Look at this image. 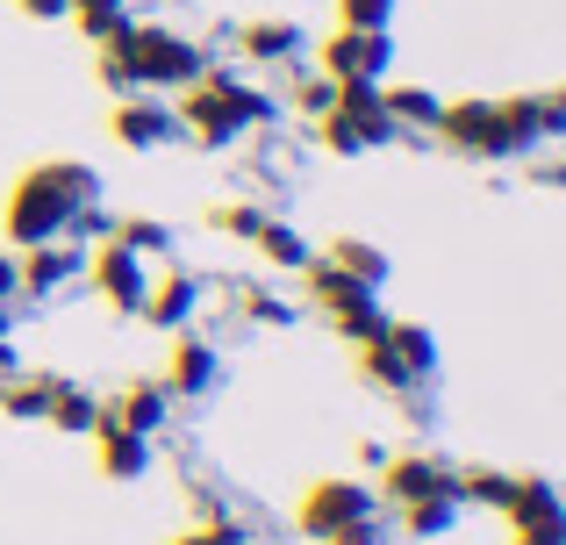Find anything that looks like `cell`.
Wrapping results in <instances>:
<instances>
[{"label":"cell","instance_id":"6da1fadb","mask_svg":"<svg viewBox=\"0 0 566 545\" xmlns=\"http://www.w3.org/2000/svg\"><path fill=\"white\" fill-rule=\"evenodd\" d=\"M208 72V51L180 29L158 22H129L115 43H101V80L115 94H137V86H193Z\"/></svg>","mask_w":566,"mask_h":545},{"label":"cell","instance_id":"7a4b0ae2","mask_svg":"<svg viewBox=\"0 0 566 545\" xmlns=\"http://www.w3.org/2000/svg\"><path fill=\"white\" fill-rule=\"evenodd\" d=\"M101 195V180H94V166H36V172H22L14 180V195H8V238L22 244H51V238H65L72 230V216L86 209V201Z\"/></svg>","mask_w":566,"mask_h":545},{"label":"cell","instance_id":"3957f363","mask_svg":"<svg viewBox=\"0 0 566 545\" xmlns=\"http://www.w3.org/2000/svg\"><path fill=\"white\" fill-rule=\"evenodd\" d=\"M438 144H452V151H467V158H524L531 144H545V129H538V108H531V94H516V101H444V115H438V129H430Z\"/></svg>","mask_w":566,"mask_h":545},{"label":"cell","instance_id":"277c9868","mask_svg":"<svg viewBox=\"0 0 566 545\" xmlns=\"http://www.w3.org/2000/svg\"><path fill=\"white\" fill-rule=\"evenodd\" d=\"M180 129L187 137H201L208 151H222V144H237L244 129L273 123V94H259V86H244L237 72H201L193 86H180Z\"/></svg>","mask_w":566,"mask_h":545},{"label":"cell","instance_id":"5b68a950","mask_svg":"<svg viewBox=\"0 0 566 545\" xmlns=\"http://www.w3.org/2000/svg\"><path fill=\"white\" fill-rule=\"evenodd\" d=\"M308 302L331 316V331H345L352 345H374V337L387 331V316H380V287H366V280H352V273H337L331 259H308Z\"/></svg>","mask_w":566,"mask_h":545},{"label":"cell","instance_id":"8992f818","mask_svg":"<svg viewBox=\"0 0 566 545\" xmlns=\"http://www.w3.org/2000/svg\"><path fill=\"white\" fill-rule=\"evenodd\" d=\"M323 80H387V65H395V36L387 29H331L316 51Z\"/></svg>","mask_w":566,"mask_h":545},{"label":"cell","instance_id":"52a82bcc","mask_svg":"<svg viewBox=\"0 0 566 545\" xmlns=\"http://www.w3.org/2000/svg\"><path fill=\"white\" fill-rule=\"evenodd\" d=\"M366 517H380V495L366 489V481H316L308 503H302V532L308 538H337V532H352V524H366Z\"/></svg>","mask_w":566,"mask_h":545},{"label":"cell","instance_id":"ba28073f","mask_svg":"<svg viewBox=\"0 0 566 545\" xmlns=\"http://www.w3.org/2000/svg\"><path fill=\"white\" fill-rule=\"evenodd\" d=\"M86 280H94V294L108 308H123V316H137L144 308V287H151V259H137L129 244H101V252H86Z\"/></svg>","mask_w":566,"mask_h":545},{"label":"cell","instance_id":"9c48e42d","mask_svg":"<svg viewBox=\"0 0 566 545\" xmlns=\"http://www.w3.org/2000/svg\"><path fill=\"white\" fill-rule=\"evenodd\" d=\"M94 446H101V474L108 481H137L144 467H151V438L129 431L108 402H101V417H94Z\"/></svg>","mask_w":566,"mask_h":545},{"label":"cell","instance_id":"30bf717a","mask_svg":"<svg viewBox=\"0 0 566 545\" xmlns=\"http://www.w3.org/2000/svg\"><path fill=\"white\" fill-rule=\"evenodd\" d=\"M380 467H387V481H380L387 503H401V510L423 503V495H459V474L444 460H423V452H409V460H380Z\"/></svg>","mask_w":566,"mask_h":545},{"label":"cell","instance_id":"8fae6325","mask_svg":"<svg viewBox=\"0 0 566 545\" xmlns=\"http://www.w3.org/2000/svg\"><path fill=\"white\" fill-rule=\"evenodd\" d=\"M80 273H86V252H80V244H65V238L29 244V259H14V280H22L29 294H57L65 280H80Z\"/></svg>","mask_w":566,"mask_h":545},{"label":"cell","instance_id":"7c38bea8","mask_svg":"<svg viewBox=\"0 0 566 545\" xmlns=\"http://www.w3.org/2000/svg\"><path fill=\"white\" fill-rule=\"evenodd\" d=\"M237 51L251 57V65H294V57L308 51L302 22H287V14H259V22L237 29Z\"/></svg>","mask_w":566,"mask_h":545},{"label":"cell","instance_id":"4fadbf2b","mask_svg":"<svg viewBox=\"0 0 566 545\" xmlns=\"http://www.w3.org/2000/svg\"><path fill=\"white\" fill-rule=\"evenodd\" d=\"M180 137V115L166 108V101H137L129 94L123 108H115V144H129V151H158V144Z\"/></svg>","mask_w":566,"mask_h":545},{"label":"cell","instance_id":"5bb4252c","mask_svg":"<svg viewBox=\"0 0 566 545\" xmlns=\"http://www.w3.org/2000/svg\"><path fill=\"white\" fill-rule=\"evenodd\" d=\"M201 294H208V287H201L193 273H166L158 287H144V308H137V316L158 323V331H187L193 308H201Z\"/></svg>","mask_w":566,"mask_h":545},{"label":"cell","instance_id":"9a60e30c","mask_svg":"<svg viewBox=\"0 0 566 545\" xmlns=\"http://www.w3.org/2000/svg\"><path fill=\"white\" fill-rule=\"evenodd\" d=\"M216 380H222V352L208 345V337H180L172 359H166V388L172 395H208Z\"/></svg>","mask_w":566,"mask_h":545},{"label":"cell","instance_id":"2e32d148","mask_svg":"<svg viewBox=\"0 0 566 545\" xmlns=\"http://www.w3.org/2000/svg\"><path fill=\"white\" fill-rule=\"evenodd\" d=\"M502 517H510L516 532H538V524H566V495L553 489V481L524 474V481H516V495H510V510H502Z\"/></svg>","mask_w":566,"mask_h":545},{"label":"cell","instance_id":"e0dca14e","mask_svg":"<svg viewBox=\"0 0 566 545\" xmlns=\"http://www.w3.org/2000/svg\"><path fill=\"white\" fill-rule=\"evenodd\" d=\"M115 417H123L129 431L158 438V431H166V417H172V388H166V380H137V388H123V402H115Z\"/></svg>","mask_w":566,"mask_h":545},{"label":"cell","instance_id":"ac0fdd59","mask_svg":"<svg viewBox=\"0 0 566 545\" xmlns=\"http://www.w3.org/2000/svg\"><path fill=\"white\" fill-rule=\"evenodd\" d=\"M387 115H395L401 137H430L444 115V94H430V86H387Z\"/></svg>","mask_w":566,"mask_h":545},{"label":"cell","instance_id":"d6986e66","mask_svg":"<svg viewBox=\"0 0 566 545\" xmlns=\"http://www.w3.org/2000/svg\"><path fill=\"white\" fill-rule=\"evenodd\" d=\"M359 374H366V388L395 395V402H401V395H416V388H423V380H416L409 366L395 359V345H387V331L374 337V345H359Z\"/></svg>","mask_w":566,"mask_h":545},{"label":"cell","instance_id":"ffe728a7","mask_svg":"<svg viewBox=\"0 0 566 545\" xmlns=\"http://www.w3.org/2000/svg\"><path fill=\"white\" fill-rule=\"evenodd\" d=\"M251 244H259V259H265V266H280V273H302L308 259H316V244H308L294 223H280V216H265Z\"/></svg>","mask_w":566,"mask_h":545},{"label":"cell","instance_id":"44dd1931","mask_svg":"<svg viewBox=\"0 0 566 545\" xmlns=\"http://www.w3.org/2000/svg\"><path fill=\"white\" fill-rule=\"evenodd\" d=\"M51 388H57V374H8V380H0V409H8L14 423H43Z\"/></svg>","mask_w":566,"mask_h":545},{"label":"cell","instance_id":"7402d4cb","mask_svg":"<svg viewBox=\"0 0 566 545\" xmlns=\"http://www.w3.org/2000/svg\"><path fill=\"white\" fill-rule=\"evenodd\" d=\"M323 259H331L337 273L366 280V287H387V273H395V266H387V252H380V244H366V238H331V252H323Z\"/></svg>","mask_w":566,"mask_h":545},{"label":"cell","instance_id":"603a6c76","mask_svg":"<svg viewBox=\"0 0 566 545\" xmlns=\"http://www.w3.org/2000/svg\"><path fill=\"white\" fill-rule=\"evenodd\" d=\"M72 22H80V36L86 43H115L129 29V0H72Z\"/></svg>","mask_w":566,"mask_h":545},{"label":"cell","instance_id":"cb8c5ba5","mask_svg":"<svg viewBox=\"0 0 566 545\" xmlns=\"http://www.w3.org/2000/svg\"><path fill=\"white\" fill-rule=\"evenodd\" d=\"M387 345H395V359L409 366L416 380H430V374H438V337H430L423 323H387Z\"/></svg>","mask_w":566,"mask_h":545},{"label":"cell","instance_id":"d4e9b609","mask_svg":"<svg viewBox=\"0 0 566 545\" xmlns=\"http://www.w3.org/2000/svg\"><path fill=\"white\" fill-rule=\"evenodd\" d=\"M94 417H101V402L86 388H72V380H57V388H51V409H43L51 431H94Z\"/></svg>","mask_w":566,"mask_h":545},{"label":"cell","instance_id":"484cf974","mask_svg":"<svg viewBox=\"0 0 566 545\" xmlns=\"http://www.w3.org/2000/svg\"><path fill=\"white\" fill-rule=\"evenodd\" d=\"M510 495H516V474H502V467H467V474H459V503L510 510Z\"/></svg>","mask_w":566,"mask_h":545},{"label":"cell","instance_id":"4316f807","mask_svg":"<svg viewBox=\"0 0 566 545\" xmlns=\"http://www.w3.org/2000/svg\"><path fill=\"white\" fill-rule=\"evenodd\" d=\"M115 244H129L137 259H166L172 252V223H158V216H129V223H115Z\"/></svg>","mask_w":566,"mask_h":545},{"label":"cell","instance_id":"83f0119b","mask_svg":"<svg viewBox=\"0 0 566 545\" xmlns=\"http://www.w3.org/2000/svg\"><path fill=\"white\" fill-rule=\"evenodd\" d=\"M316 144H323V151H337V158H359V151H374V144H366V129L359 123H352V115H316Z\"/></svg>","mask_w":566,"mask_h":545},{"label":"cell","instance_id":"f1b7e54d","mask_svg":"<svg viewBox=\"0 0 566 545\" xmlns=\"http://www.w3.org/2000/svg\"><path fill=\"white\" fill-rule=\"evenodd\" d=\"M265 216H273V209H259V201H222V209H208V230H222V238H244V244H251Z\"/></svg>","mask_w":566,"mask_h":545},{"label":"cell","instance_id":"f546056e","mask_svg":"<svg viewBox=\"0 0 566 545\" xmlns=\"http://www.w3.org/2000/svg\"><path fill=\"white\" fill-rule=\"evenodd\" d=\"M452 517H459V495H423V503H409V538L452 532Z\"/></svg>","mask_w":566,"mask_h":545},{"label":"cell","instance_id":"4dcf8cb0","mask_svg":"<svg viewBox=\"0 0 566 545\" xmlns=\"http://www.w3.org/2000/svg\"><path fill=\"white\" fill-rule=\"evenodd\" d=\"M287 101L302 115H331V101H337V80H323V72H302V80L287 86Z\"/></svg>","mask_w":566,"mask_h":545},{"label":"cell","instance_id":"1f68e13d","mask_svg":"<svg viewBox=\"0 0 566 545\" xmlns=\"http://www.w3.org/2000/svg\"><path fill=\"white\" fill-rule=\"evenodd\" d=\"M395 0H337V29H387Z\"/></svg>","mask_w":566,"mask_h":545},{"label":"cell","instance_id":"d6a6232c","mask_svg":"<svg viewBox=\"0 0 566 545\" xmlns=\"http://www.w3.org/2000/svg\"><path fill=\"white\" fill-rule=\"evenodd\" d=\"M237 302H244V316L251 323H294V302H280V294H265V287H237Z\"/></svg>","mask_w":566,"mask_h":545},{"label":"cell","instance_id":"836d02e7","mask_svg":"<svg viewBox=\"0 0 566 545\" xmlns=\"http://www.w3.org/2000/svg\"><path fill=\"white\" fill-rule=\"evenodd\" d=\"M531 108H538V129H545V144L566 137V94H531Z\"/></svg>","mask_w":566,"mask_h":545},{"label":"cell","instance_id":"e575fe53","mask_svg":"<svg viewBox=\"0 0 566 545\" xmlns=\"http://www.w3.org/2000/svg\"><path fill=\"white\" fill-rule=\"evenodd\" d=\"M323 545H380V517L352 524V532H337V538H323Z\"/></svg>","mask_w":566,"mask_h":545},{"label":"cell","instance_id":"d590c367","mask_svg":"<svg viewBox=\"0 0 566 545\" xmlns=\"http://www.w3.org/2000/svg\"><path fill=\"white\" fill-rule=\"evenodd\" d=\"M14 8H22V14H36V22H57V14H65L72 0H14Z\"/></svg>","mask_w":566,"mask_h":545},{"label":"cell","instance_id":"8d00e7d4","mask_svg":"<svg viewBox=\"0 0 566 545\" xmlns=\"http://www.w3.org/2000/svg\"><path fill=\"white\" fill-rule=\"evenodd\" d=\"M538 180H545V187H566V158H545V166H538Z\"/></svg>","mask_w":566,"mask_h":545},{"label":"cell","instance_id":"74e56055","mask_svg":"<svg viewBox=\"0 0 566 545\" xmlns=\"http://www.w3.org/2000/svg\"><path fill=\"white\" fill-rule=\"evenodd\" d=\"M14 287H22V280H14V259H8V252H0V302H8V294H14Z\"/></svg>","mask_w":566,"mask_h":545},{"label":"cell","instance_id":"f35d334b","mask_svg":"<svg viewBox=\"0 0 566 545\" xmlns=\"http://www.w3.org/2000/svg\"><path fill=\"white\" fill-rule=\"evenodd\" d=\"M8 374H22V359H14V345L0 337V380H8Z\"/></svg>","mask_w":566,"mask_h":545}]
</instances>
